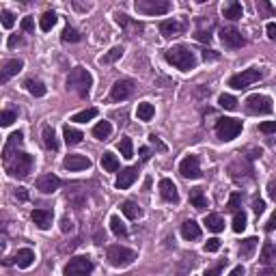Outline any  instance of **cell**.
<instances>
[{"instance_id":"obj_1","label":"cell","mask_w":276,"mask_h":276,"mask_svg":"<svg viewBox=\"0 0 276 276\" xmlns=\"http://www.w3.org/2000/svg\"><path fill=\"white\" fill-rule=\"evenodd\" d=\"M164 59L168 65L177 67L179 71H190V69L197 67V56L188 46H173L164 52Z\"/></svg>"},{"instance_id":"obj_2","label":"cell","mask_w":276,"mask_h":276,"mask_svg":"<svg viewBox=\"0 0 276 276\" xmlns=\"http://www.w3.org/2000/svg\"><path fill=\"white\" fill-rule=\"evenodd\" d=\"M91 86H93V76L89 73V69L84 67H73L67 76V91H73L78 93L80 97H89L91 93Z\"/></svg>"},{"instance_id":"obj_3","label":"cell","mask_w":276,"mask_h":276,"mask_svg":"<svg viewBox=\"0 0 276 276\" xmlns=\"http://www.w3.org/2000/svg\"><path fill=\"white\" fill-rule=\"evenodd\" d=\"M35 166V158L24 151H17L13 153L11 158L4 162V168H7V173L11 175V177H17V179H26L28 173L33 171Z\"/></svg>"},{"instance_id":"obj_4","label":"cell","mask_w":276,"mask_h":276,"mask_svg":"<svg viewBox=\"0 0 276 276\" xmlns=\"http://www.w3.org/2000/svg\"><path fill=\"white\" fill-rule=\"evenodd\" d=\"M106 257H108L110 266L128 268V266H132V263L138 259V253H136V250H132V248H128V246H121V244H115V246H108V250H106Z\"/></svg>"},{"instance_id":"obj_5","label":"cell","mask_w":276,"mask_h":276,"mask_svg":"<svg viewBox=\"0 0 276 276\" xmlns=\"http://www.w3.org/2000/svg\"><path fill=\"white\" fill-rule=\"evenodd\" d=\"M242 121L240 119H233V117H222L216 121V136L220 138L222 142H231L233 138H237L242 134Z\"/></svg>"},{"instance_id":"obj_6","label":"cell","mask_w":276,"mask_h":276,"mask_svg":"<svg viewBox=\"0 0 276 276\" xmlns=\"http://www.w3.org/2000/svg\"><path fill=\"white\" fill-rule=\"evenodd\" d=\"M134 9L142 15H166L171 13L173 4L168 0H136Z\"/></svg>"},{"instance_id":"obj_7","label":"cell","mask_w":276,"mask_h":276,"mask_svg":"<svg viewBox=\"0 0 276 276\" xmlns=\"http://www.w3.org/2000/svg\"><path fill=\"white\" fill-rule=\"evenodd\" d=\"M244 108H246L248 115H272L274 106H272V99L268 95H261V93H255V95H248L246 102H244Z\"/></svg>"},{"instance_id":"obj_8","label":"cell","mask_w":276,"mask_h":276,"mask_svg":"<svg viewBox=\"0 0 276 276\" xmlns=\"http://www.w3.org/2000/svg\"><path fill=\"white\" fill-rule=\"evenodd\" d=\"M263 78V71L257 67H250V69H244L242 73H235V76L229 78V86L231 89H237V91H244L248 89L250 84H255L257 80Z\"/></svg>"},{"instance_id":"obj_9","label":"cell","mask_w":276,"mask_h":276,"mask_svg":"<svg viewBox=\"0 0 276 276\" xmlns=\"http://www.w3.org/2000/svg\"><path fill=\"white\" fill-rule=\"evenodd\" d=\"M93 261L86 255H78L73 259H69V263L65 266V276H91L93 272Z\"/></svg>"},{"instance_id":"obj_10","label":"cell","mask_w":276,"mask_h":276,"mask_svg":"<svg viewBox=\"0 0 276 276\" xmlns=\"http://www.w3.org/2000/svg\"><path fill=\"white\" fill-rule=\"evenodd\" d=\"M134 89H136V82H134V80L121 78V80H117V82L112 84V89H110V99H112V102H123V99H128L132 93H134Z\"/></svg>"},{"instance_id":"obj_11","label":"cell","mask_w":276,"mask_h":276,"mask_svg":"<svg viewBox=\"0 0 276 276\" xmlns=\"http://www.w3.org/2000/svg\"><path fill=\"white\" fill-rule=\"evenodd\" d=\"M179 173H181V177H186V179H199L201 175V160H199V155H186L184 160L179 162Z\"/></svg>"},{"instance_id":"obj_12","label":"cell","mask_w":276,"mask_h":276,"mask_svg":"<svg viewBox=\"0 0 276 276\" xmlns=\"http://www.w3.org/2000/svg\"><path fill=\"white\" fill-rule=\"evenodd\" d=\"M218 35H220V41L224 43V48H229V50H237L246 43V39H244L242 33L235 26H224V28H220Z\"/></svg>"},{"instance_id":"obj_13","label":"cell","mask_w":276,"mask_h":276,"mask_svg":"<svg viewBox=\"0 0 276 276\" xmlns=\"http://www.w3.org/2000/svg\"><path fill=\"white\" fill-rule=\"evenodd\" d=\"M186 28H188V24L186 22H179V20H164V22H160V33L164 35L166 39L184 35Z\"/></svg>"},{"instance_id":"obj_14","label":"cell","mask_w":276,"mask_h":276,"mask_svg":"<svg viewBox=\"0 0 276 276\" xmlns=\"http://www.w3.org/2000/svg\"><path fill=\"white\" fill-rule=\"evenodd\" d=\"M63 166H65L67 171H86V168H91V160L80 153H69L67 158L63 160Z\"/></svg>"},{"instance_id":"obj_15","label":"cell","mask_w":276,"mask_h":276,"mask_svg":"<svg viewBox=\"0 0 276 276\" xmlns=\"http://www.w3.org/2000/svg\"><path fill=\"white\" fill-rule=\"evenodd\" d=\"M24 63L20 59H11V61H4L2 63V69H0V82H9L13 76H17V73L22 71Z\"/></svg>"},{"instance_id":"obj_16","label":"cell","mask_w":276,"mask_h":276,"mask_svg":"<svg viewBox=\"0 0 276 276\" xmlns=\"http://www.w3.org/2000/svg\"><path fill=\"white\" fill-rule=\"evenodd\" d=\"M59 188H61V179L52 173H46L37 179V190L43 192V194H52V192L59 190Z\"/></svg>"},{"instance_id":"obj_17","label":"cell","mask_w":276,"mask_h":276,"mask_svg":"<svg viewBox=\"0 0 276 276\" xmlns=\"http://www.w3.org/2000/svg\"><path fill=\"white\" fill-rule=\"evenodd\" d=\"M136 179H138V166H128V168H123V171L119 173L115 186L119 188V190H128Z\"/></svg>"},{"instance_id":"obj_18","label":"cell","mask_w":276,"mask_h":276,"mask_svg":"<svg viewBox=\"0 0 276 276\" xmlns=\"http://www.w3.org/2000/svg\"><path fill=\"white\" fill-rule=\"evenodd\" d=\"M160 197L168 201V203H173V205H177L179 203V192H177V186L173 184L171 179H160Z\"/></svg>"},{"instance_id":"obj_19","label":"cell","mask_w":276,"mask_h":276,"mask_svg":"<svg viewBox=\"0 0 276 276\" xmlns=\"http://www.w3.org/2000/svg\"><path fill=\"white\" fill-rule=\"evenodd\" d=\"M22 142H24V134L22 132H13V134L7 138V145H4V149H2V160L7 162L11 155L17 153V149L22 147Z\"/></svg>"},{"instance_id":"obj_20","label":"cell","mask_w":276,"mask_h":276,"mask_svg":"<svg viewBox=\"0 0 276 276\" xmlns=\"http://www.w3.org/2000/svg\"><path fill=\"white\" fill-rule=\"evenodd\" d=\"M30 218H33V222H35L41 231H48L50 227H52L54 214H52V209H35L33 214H30Z\"/></svg>"},{"instance_id":"obj_21","label":"cell","mask_w":276,"mask_h":276,"mask_svg":"<svg viewBox=\"0 0 276 276\" xmlns=\"http://www.w3.org/2000/svg\"><path fill=\"white\" fill-rule=\"evenodd\" d=\"M13 263H15L17 268L26 270V268H30L35 263V253L30 248H20L15 253V257H13Z\"/></svg>"},{"instance_id":"obj_22","label":"cell","mask_w":276,"mask_h":276,"mask_svg":"<svg viewBox=\"0 0 276 276\" xmlns=\"http://www.w3.org/2000/svg\"><path fill=\"white\" fill-rule=\"evenodd\" d=\"M259 261H261V266H266V268H272L274 263H276V246H274L272 242L263 244L261 255H259Z\"/></svg>"},{"instance_id":"obj_23","label":"cell","mask_w":276,"mask_h":276,"mask_svg":"<svg viewBox=\"0 0 276 276\" xmlns=\"http://www.w3.org/2000/svg\"><path fill=\"white\" fill-rule=\"evenodd\" d=\"M181 237L184 240H188V242H194V240H199L201 237V227L194 220H186L184 224H181Z\"/></svg>"},{"instance_id":"obj_24","label":"cell","mask_w":276,"mask_h":276,"mask_svg":"<svg viewBox=\"0 0 276 276\" xmlns=\"http://www.w3.org/2000/svg\"><path fill=\"white\" fill-rule=\"evenodd\" d=\"M190 203H192V207L194 209H199V211H203L205 207H207V199H205V192H203V188H190Z\"/></svg>"},{"instance_id":"obj_25","label":"cell","mask_w":276,"mask_h":276,"mask_svg":"<svg viewBox=\"0 0 276 276\" xmlns=\"http://www.w3.org/2000/svg\"><path fill=\"white\" fill-rule=\"evenodd\" d=\"M242 13H244V9H242V4L237 2V0H231V2H227V4L222 7V15L227 17V20H231V22L240 20Z\"/></svg>"},{"instance_id":"obj_26","label":"cell","mask_w":276,"mask_h":276,"mask_svg":"<svg viewBox=\"0 0 276 276\" xmlns=\"http://www.w3.org/2000/svg\"><path fill=\"white\" fill-rule=\"evenodd\" d=\"M63 138H65V142L69 147H73V145H80V142H82L84 134L80 130L71 128V125H65V128H63Z\"/></svg>"},{"instance_id":"obj_27","label":"cell","mask_w":276,"mask_h":276,"mask_svg":"<svg viewBox=\"0 0 276 276\" xmlns=\"http://www.w3.org/2000/svg\"><path fill=\"white\" fill-rule=\"evenodd\" d=\"M41 138H43V147H46V149H50V151H59V140H56V134H54L52 125H46V128H43Z\"/></svg>"},{"instance_id":"obj_28","label":"cell","mask_w":276,"mask_h":276,"mask_svg":"<svg viewBox=\"0 0 276 276\" xmlns=\"http://www.w3.org/2000/svg\"><path fill=\"white\" fill-rule=\"evenodd\" d=\"M121 211L130 218V220H138V218H142V209H140V205H138L136 201H123Z\"/></svg>"},{"instance_id":"obj_29","label":"cell","mask_w":276,"mask_h":276,"mask_svg":"<svg viewBox=\"0 0 276 276\" xmlns=\"http://www.w3.org/2000/svg\"><path fill=\"white\" fill-rule=\"evenodd\" d=\"M203 224L209 231H214V233H220V231H224V218L220 214H207Z\"/></svg>"},{"instance_id":"obj_30","label":"cell","mask_w":276,"mask_h":276,"mask_svg":"<svg viewBox=\"0 0 276 276\" xmlns=\"http://www.w3.org/2000/svg\"><path fill=\"white\" fill-rule=\"evenodd\" d=\"M257 244H259V240H257V237H246V240H242L240 250H237L242 259H250V257H253L255 248H257Z\"/></svg>"},{"instance_id":"obj_31","label":"cell","mask_w":276,"mask_h":276,"mask_svg":"<svg viewBox=\"0 0 276 276\" xmlns=\"http://www.w3.org/2000/svg\"><path fill=\"white\" fill-rule=\"evenodd\" d=\"M24 86H26V91L30 93V95H35V97H43L46 95V84L41 82V80H35V78H28L26 82H24Z\"/></svg>"},{"instance_id":"obj_32","label":"cell","mask_w":276,"mask_h":276,"mask_svg":"<svg viewBox=\"0 0 276 276\" xmlns=\"http://www.w3.org/2000/svg\"><path fill=\"white\" fill-rule=\"evenodd\" d=\"M119 166H121V164H119V158L112 151H106L102 155V168H104L106 173H117Z\"/></svg>"},{"instance_id":"obj_33","label":"cell","mask_w":276,"mask_h":276,"mask_svg":"<svg viewBox=\"0 0 276 276\" xmlns=\"http://www.w3.org/2000/svg\"><path fill=\"white\" fill-rule=\"evenodd\" d=\"M153 115H155L153 104H149V102H140V104H138V108H136L138 121H151Z\"/></svg>"},{"instance_id":"obj_34","label":"cell","mask_w":276,"mask_h":276,"mask_svg":"<svg viewBox=\"0 0 276 276\" xmlns=\"http://www.w3.org/2000/svg\"><path fill=\"white\" fill-rule=\"evenodd\" d=\"M112 134V125L108 121H99L95 128H93V136L97 138V140H108Z\"/></svg>"},{"instance_id":"obj_35","label":"cell","mask_w":276,"mask_h":276,"mask_svg":"<svg viewBox=\"0 0 276 276\" xmlns=\"http://www.w3.org/2000/svg\"><path fill=\"white\" fill-rule=\"evenodd\" d=\"M56 20H59V17H56L54 11H46V13H43V15L39 17V28L43 30V33H50V30L54 28Z\"/></svg>"},{"instance_id":"obj_36","label":"cell","mask_w":276,"mask_h":276,"mask_svg":"<svg viewBox=\"0 0 276 276\" xmlns=\"http://www.w3.org/2000/svg\"><path fill=\"white\" fill-rule=\"evenodd\" d=\"M110 231L117 237H128V227H125L119 216H110Z\"/></svg>"},{"instance_id":"obj_37","label":"cell","mask_w":276,"mask_h":276,"mask_svg":"<svg viewBox=\"0 0 276 276\" xmlns=\"http://www.w3.org/2000/svg\"><path fill=\"white\" fill-rule=\"evenodd\" d=\"M121 56H123V48L121 46H115L110 52H106L102 59H99V63H102V65H112V63H117Z\"/></svg>"},{"instance_id":"obj_38","label":"cell","mask_w":276,"mask_h":276,"mask_svg":"<svg viewBox=\"0 0 276 276\" xmlns=\"http://www.w3.org/2000/svg\"><path fill=\"white\" fill-rule=\"evenodd\" d=\"M119 151H121V155L125 160H132L134 158V147H132V138L123 136L121 140H119Z\"/></svg>"},{"instance_id":"obj_39","label":"cell","mask_w":276,"mask_h":276,"mask_svg":"<svg viewBox=\"0 0 276 276\" xmlns=\"http://www.w3.org/2000/svg\"><path fill=\"white\" fill-rule=\"evenodd\" d=\"M97 117V108H86L82 112H76V115L71 117V121L73 123H86V121H91V119H95Z\"/></svg>"},{"instance_id":"obj_40","label":"cell","mask_w":276,"mask_h":276,"mask_svg":"<svg viewBox=\"0 0 276 276\" xmlns=\"http://www.w3.org/2000/svg\"><path fill=\"white\" fill-rule=\"evenodd\" d=\"M61 39L65 41V43H78L80 39H82V35H80L73 26H65V30H63V35H61Z\"/></svg>"},{"instance_id":"obj_41","label":"cell","mask_w":276,"mask_h":276,"mask_svg":"<svg viewBox=\"0 0 276 276\" xmlns=\"http://www.w3.org/2000/svg\"><path fill=\"white\" fill-rule=\"evenodd\" d=\"M218 106L224 110H237V99L233 95H229V93H222V95L218 97Z\"/></svg>"},{"instance_id":"obj_42","label":"cell","mask_w":276,"mask_h":276,"mask_svg":"<svg viewBox=\"0 0 276 276\" xmlns=\"http://www.w3.org/2000/svg\"><path fill=\"white\" fill-rule=\"evenodd\" d=\"M240 207H242V194H240V192H233V194L229 197L227 211H233V214H237V211H242Z\"/></svg>"},{"instance_id":"obj_43","label":"cell","mask_w":276,"mask_h":276,"mask_svg":"<svg viewBox=\"0 0 276 276\" xmlns=\"http://www.w3.org/2000/svg\"><path fill=\"white\" fill-rule=\"evenodd\" d=\"M246 214L244 211H237V214H233V231L235 233H242L244 229H246Z\"/></svg>"},{"instance_id":"obj_44","label":"cell","mask_w":276,"mask_h":276,"mask_svg":"<svg viewBox=\"0 0 276 276\" xmlns=\"http://www.w3.org/2000/svg\"><path fill=\"white\" fill-rule=\"evenodd\" d=\"M17 119V112L15 110H2V115H0V123H2V128H9L11 123H13Z\"/></svg>"},{"instance_id":"obj_45","label":"cell","mask_w":276,"mask_h":276,"mask_svg":"<svg viewBox=\"0 0 276 276\" xmlns=\"http://www.w3.org/2000/svg\"><path fill=\"white\" fill-rule=\"evenodd\" d=\"M0 17H2V26H4V28H11V26L15 24V15L11 13V11H7V9L0 11Z\"/></svg>"},{"instance_id":"obj_46","label":"cell","mask_w":276,"mask_h":276,"mask_svg":"<svg viewBox=\"0 0 276 276\" xmlns=\"http://www.w3.org/2000/svg\"><path fill=\"white\" fill-rule=\"evenodd\" d=\"M203 250H205V253H218V250H220V240H218V237H211V240H207Z\"/></svg>"},{"instance_id":"obj_47","label":"cell","mask_w":276,"mask_h":276,"mask_svg":"<svg viewBox=\"0 0 276 276\" xmlns=\"http://www.w3.org/2000/svg\"><path fill=\"white\" fill-rule=\"evenodd\" d=\"M224 263H227V259L218 261L214 268H207V270H205V276H222V268H224Z\"/></svg>"},{"instance_id":"obj_48","label":"cell","mask_w":276,"mask_h":276,"mask_svg":"<svg viewBox=\"0 0 276 276\" xmlns=\"http://www.w3.org/2000/svg\"><path fill=\"white\" fill-rule=\"evenodd\" d=\"M253 211L257 216H261L263 211H266V203H263V199H259V197L253 199Z\"/></svg>"},{"instance_id":"obj_49","label":"cell","mask_w":276,"mask_h":276,"mask_svg":"<svg viewBox=\"0 0 276 276\" xmlns=\"http://www.w3.org/2000/svg\"><path fill=\"white\" fill-rule=\"evenodd\" d=\"M259 132H263V134H274V132H276V121H263L259 125Z\"/></svg>"},{"instance_id":"obj_50","label":"cell","mask_w":276,"mask_h":276,"mask_svg":"<svg viewBox=\"0 0 276 276\" xmlns=\"http://www.w3.org/2000/svg\"><path fill=\"white\" fill-rule=\"evenodd\" d=\"M149 142H151V145H153L155 149H158V151H166V145L160 140V136H155V134H149Z\"/></svg>"},{"instance_id":"obj_51","label":"cell","mask_w":276,"mask_h":276,"mask_svg":"<svg viewBox=\"0 0 276 276\" xmlns=\"http://www.w3.org/2000/svg\"><path fill=\"white\" fill-rule=\"evenodd\" d=\"M22 30H24V33H33V30H35L33 17H24V20H22Z\"/></svg>"},{"instance_id":"obj_52","label":"cell","mask_w":276,"mask_h":276,"mask_svg":"<svg viewBox=\"0 0 276 276\" xmlns=\"http://www.w3.org/2000/svg\"><path fill=\"white\" fill-rule=\"evenodd\" d=\"M266 33H268L270 39L276 41V22H268L266 24Z\"/></svg>"},{"instance_id":"obj_53","label":"cell","mask_w":276,"mask_h":276,"mask_svg":"<svg viewBox=\"0 0 276 276\" xmlns=\"http://www.w3.org/2000/svg\"><path fill=\"white\" fill-rule=\"evenodd\" d=\"M203 59L205 61H218V59H220V54H218L216 50H203Z\"/></svg>"},{"instance_id":"obj_54","label":"cell","mask_w":276,"mask_h":276,"mask_svg":"<svg viewBox=\"0 0 276 276\" xmlns=\"http://www.w3.org/2000/svg\"><path fill=\"white\" fill-rule=\"evenodd\" d=\"M13 197L17 201H28V190H26V188H17V190L13 192Z\"/></svg>"},{"instance_id":"obj_55","label":"cell","mask_w":276,"mask_h":276,"mask_svg":"<svg viewBox=\"0 0 276 276\" xmlns=\"http://www.w3.org/2000/svg\"><path fill=\"white\" fill-rule=\"evenodd\" d=\"M268 194H270V199H272V201H276V179L268 181Z\"/></svg>"},{"instance_id":"obj_56","label":"cell","mask_w":276,"mask_h":276,"mask_svg":"<svg viewBox=\"0 0 276 276\" xmlns=\"http://www.w3.org/2000/svg\"><path fill=\"white\" fill-rule=\"evenodd\" d=\"M274 229H276V211L272 214V218H270V220L266 222V231H268V233H272Z\"/></svg>"},{"instance_id":"obj_57","label":"cell","mask_w":276,"mask_h":276,"mask_svg":"<svg viewBox=\"0 0 276 276\" xmlns=\"http://www.w3.org/2000/svg\"><path fill=\"white\" fill-rule=\"evenodd\" d=\"M17 43H22V37H20V35H11L9 41H7V46H9V48H15Z\"/></svg>"},{"instance_id":"obj_58","label":"cell","mask_w":276,"mask_h":276,"mask_svg":"<svg viewBox=\"0 0 276 276\" xmlns=\"http://www.w3.org/2000/svg\"><path fill=\"white\" fill-rule=\"evenodd\" d=\"M138 153H140V160L142 162H147L149 158H151V151H149L147 147H140V149H138Z\"/></svg>"},{"instance_id":"obj_59","label":"cell","mask_w":276,"mask_h":276,"mask_svg":"<svg viewBox=\"0 0 276 276\" xmlns=\"http://www.w3.org/2000/svg\"><path fill=\"white\" fill-rule=\"evenodd\" d=\"M117 24H119V26H128V24H130L128 15H125V13H117Z\"/></svg>"},{"instance_id":"obj_60","label":"cell","mask_w":276,"mask_h":276,"mask_svg":"<svg viewBox=\"0 0 276 276\" xmlns=\"http://www.w3.org/2000/svg\"><path fill=\"white\" fill-rule=\"evenodd\" d=\"M61 231H63V233H67V231H71V220H67V218H63V222H61Z\"/></svg>"},{"instance_id":"obj_61","label":"cell","mask_w":276,"mask_h":276,"mask_svg":"<svg viewBox=\"0 0 276 276\" xmlns=\"http://www.w3.org/2000/svg\"><path fill=\"white\" fill-rule=\"evenodd\" d=\"M229 276H244V268H242V266L233 268V270H231V274H229Z\"/></svg>"},{"instance_id":"obj_62","label":"cell","mask_w":276,"mask_h":276,"mask_svg":"<svg viewBox=\"0 0 276 276\" xmlns=\"http://www.w3.org/2000/svg\"><path fill=\"white\" fill-rule=\"evenodd\" d=\"M257 276H274V270H272V268H266L263 272H259Z\"/></svg>"},{"instance_id":"obj_63","label":"cell","mask_w":276,"mask_h":276,"mask_svg":"<svg viewBox=\"0 0 276 276\" xmlns=\"http://www.w3.org/2000/svg\"><path fill=\"white\" fill-rule=\"evenodd\" d=\"M257 9H263V11H272V7H270V4H266V2H257Z\"/></svg>"}]
</instances>
